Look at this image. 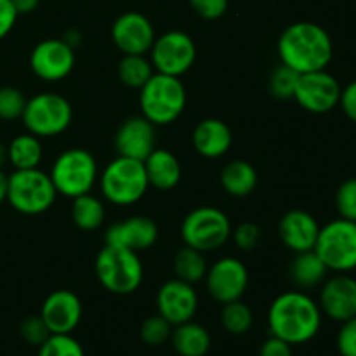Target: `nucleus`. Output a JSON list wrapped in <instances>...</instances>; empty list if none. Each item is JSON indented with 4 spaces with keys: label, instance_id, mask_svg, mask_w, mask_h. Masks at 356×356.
<instances>
[{
    "label": "nucleus",
    "instance_id": "nucleus-41",
    "mask_svg": "<svg viewBox=\"0 0 356 356\" xmlns=\"http://www.w3.org/2000/svg\"><path fill=\"white\" fill-rule=\"evenodd\" d=\"M19 14L14 9L10 0H0V40L7 37L13 31Z\"/></svg>",
    "mask_w": 356,
    "mask_h": 356
},
{
    "label": "nucleus",
    "instance_id": "nucleus-10",
    "mask_svg": "<svg viewBox=\"0 0 356 356\" xmlns=\"http://www.w3.org/2000/svg\"><path fill=\"white\" fill-rule=\"evenodd\" d=\"M313 250L329 271L351 273L356 270V222L339 218L320 226Z\"/></svg>",
    "mask_w": 356,
    "mask_h": 356
},
{
    "label": "nucleus",
    "instance_id": "nucleus-1",
    "mask_svg": "<svg viewBox=\"0 0 356 356\" xmlns=\"http://www.w3.org/2000/svg\"><path fill=\"white\" fill-rule=\"evenodd\" d=\"M277 52L282 65L302 75L327 70L334 58V44L323 26L312 21H298L282 31Z\"/></svg>",
    "mask_w": 356,
    "mask_h": 356
},
{
    "label": "nucleus",
    "instance_id": "nucleus-43",
    "mask_svg": "<svg viewBox=\"0 0 356 356\" xmlns=\"http://www.w3.org/2000/svg\"><path fill=\"white\" fill-rule=\"evenodd\" d=\"M339 106L343 108L344 115H346L353 124H356V80L348 83L346 87H343Z\"/></svg>",
    "mask_w": 356,
    "mask_h": 356
},
{
    "label": "nucleus",
    "instance_id": "nucleus-30",
    "mask_svg": "<svg viewBox=\"0 0 356 356\" xmlns=\"http://www.w3.org/2000/svg\"><path fill=\"white\" fill-rule=\"evenodd\" d=\"M118 79L131 89H141L155 73L152 61L146 54H124L117 66Z\"/></svg>",
    "mask_w": 356,
    "mask_h": 356
},
{
    "label": "nucleus",
    "instance_id": "nucleus-44",
    "mask_svg": "<svg viewBox=\"0 0 356 356\" xmlns=\"http://www.w3.org/2000/svg\"><path fill=\"white\" fill-rule=\"evenodd\" d=\"M17 14H30L40 6V0H10Z\"/></svg>",
    "mask_w": 356,
    "mask_h": 356
},
{
    "label": "nucleus",
    "instance_id": "nucleus-15",
    "mask_svg": "<svg viewBox=\"0 0 356 356\" xmlns=\"http://www.w3.org/2000/svg\"><path fill=\"white\" fill-rule=\"evenodd\" d=\"M198 309V294L188 282L172 278L160 285L156 292V312L170 325L193 320Z\"/></svg>",
    "mask_w": 356,
    "mask_h": 356
},
{
    "label": "nucleus",
    "instance_id": "nucleus-6",
    "mask_svg": "<svg viewBox=\"0 0 356 356\" xmlns=\"http://www.w3.org/2000/svg\"><path fill=\"white\" fill-rule=\"evenodd\" d=\"M104 200L113 205L138 204L148 191L145 162L127 156L111 160L97 179Z\"/></svg>",
    "mask_w": 356,
    "mask_h": 356
},
{
    "label": "nucleus",
    "instance_id": "nucleus-19",
    "mask_svg": "<svg viewBox=\"0 0 356 356\" xmlns=\"http://www.w3.org/2000/svg\"><path fill=\"white\" fill-rule=\"evenodd\" d=\"M82 301L66 289L51 292L42 305L40 316L51 334H72L82 320Z\"/></svg>",
    "mask_w": 356,
    "mask_h": 356
},
{
    "label": "nucleus",
    "instance_id": "nucleus-20",
    "mask_svg": "<svg viewBox=\"0 0 356 356\" xmlns=\"http://www.w3.org/2000/svg\"><path fill=\"white\" fill-rule=\"evenodd\" d=\"M159 240V226L148 216H131L108 228L104 243L125 247L134 252L152 249Z\"/></svg>",
    "mask_w": 356,
    "mask_h": 356
},
{
    "label": "nucleus",
    "instance_id": "nucleus-2",
    "mask_svg": "<svg viewBox=\"0 0 356 356\" xmlns=\"http://www.w3.org/2000/svg\"><path fill=\"white\" fill-rule=\"evenodd\" d=\"M322 327L318 302L302 291H289L273 299L268 309V329L291 346L315 339Z\"/></svg>",
    "mask_w": 356,
    "mask_h": 356
},
{
    "label": "nucleus",
    "instance_id": "nucleus-18",
    "mask_svg": "<svg viewBox=\"0 0 356 356\" xmlns=\"http://www.w3.org/2000/svg\"><path fill=\"white\" fill-rule=\"evenodd\" d=\"M156 148V127L143 115L129 117L122 122L115 134V149L118 156H127L145 162Z\"/></svg>",
    "mask_w": 356,
    "mask_h": 356
},
{
    "label": "nucleus",
    "instance_id": "nucleus-28",
    "mask_svg": "<svg viewBox=\"0 0 356 356\" xmlns=\"http://www.w3.org/2000/svg\"><path fill=\"white\" fill-rule=\"evenodd\" d=\"M106 218V209L104 204L92 193L80 195L73 198L72 204V219L73 225L83 232H94L101 228Z\"/></svg>",
    "mask_w": 356,
    "mask_h": 356
},
{
    "label": "nucleus",
    "instance_id": "nucleus-14",
    "mask_svg": "<svg viewBox=\"0 0 356 356\" xmlns=\"http://www.w3.org/2000/svg\"><path fill=\"white\" fill-rule=\"evenodd\" d=\"M205 285L211 298L219 305L238 301L249 287V270L236 257H221L209 266Z\"/></svg>",
    "mask_w": 356,
    "mask_h": 356
},
{
    "label": "nucleus",
    "instance_id": "nucleus-46",
    "mask_svg": "<svg viewBox=\"0 0 356 356\" xmlns=\"http://www.w3.org/2000/svg\"><path fill=\"white\" fill-rule=\"evenodd\" d=\"M7 162H9V156H7V146L3 145V143H0V169H2Z\"/></svg>",
    "mask_w": 356,
    "mask_h": 356
},
{
    "label": "nucleus",
    "instance_id": "nucleus-21",
    "mask_svg": "<svg viewBox=\"0 0 356 356\" xmlns=\"http://www.w3.org/2000/svg\"><path fill=\"white\" fill-rule=\"evenodd\" d=\"M320 225L315 216L302 209H292L282 216L278 222V235L284 245L294 254L315 249Z\"/></svg>",
    "mask_w": 356,
    "mask_h": 356
},
{
    "label": "nucleus",
    "instance_id": "nucleus-32",
    "mask_svg": "<svg viewBox=\"0 0 356 356\" xmlns=\"http://www.w3.org/2000/svg\"><path fill=\"white\" fill-rule=\"evenodd\" d=\"M298 80H299V73L280 63V65L271 72L270 80H268V87H270L271 96L284 101L294 99Z\"/></svg>",
    "mask_w": 356,
    "mask_h": 356
},
{
    "label": "nucleus",
    "instance_id": "nucleus-37",
    "mask_svg": "<svg viewBox=\"0 0 356 356\" xmlns=\"http://www.w3.org/2000/svg\"><path fill=\"white\" fill-rule=\"evenodd\" d=\"M19 334L28 344H33V346H40L42 343H45L49 336H51V330L45 325L44 318L38 315H30L21 322L19 325Z\"/></svg>",
    "mask_w": 356,
    "mask_h": 356
},
{
    "label": "nucleus",
    "instance_id": "nucleus-4",
    "mask_svg": "<svg viewBox=\"0 0 356 356\" xmlns=\"http://www.w3.org/2000/svg\"><path fill=\"white\" fill-rule=\"evenodd\" d=\"M94 271L103 289L117 296H129L138 291L145 277L139 254L111 243H104L97 252Z\"/></svg>",
    "mask_w": 356,
    "mask_h": 356
},
{
    "label": "nucleus",
    "instance_id": "nucleus-33",
    "mask_svg": "<svg viewBox=\"0 0 356 356\" xmlns=\"http://www.w3.org/2000/svg\"><path fill=\"white\" fill-rule=\"evenodd\" d=\"M38 356H86V353L72 334H51L38 346Z\"/></svg>",
    "mask_w": 356,
    "mask_h": 356
},
{
    "label": "nucleus",
    "instance_id": "nucleus-36",
    "mask_svg": "<svg viewBox=\"0 0 356 356\" xmlns=\"http://www.w3.org/2000/svg\"><path fill=\"white\" fill-rule=\"evenodd\" d=\"M336 209L339 218L356 222V177H350L337 188Z\"/></svg>",
    "mask_w": 356,
    "mask_h": 356
},
{
    "label": "nucleus",
    "instance_id": "nucleus-9",
    "mask_svg": "<svg viewBox=\"0 0 356 356\" xmlns=\"http://www.w3.org/2000/svg\"><path fill=\"white\" fill-rule=\"evenodd\" d=\"M23 125L37 138H54L63 134L73 120V108L65 96L58 92H40L26 101Z\"/></svg>",
    "mask_w": 356,
    "mask_h": 356
},
{
    "label": "nucleus",
    "instance_id": "nucleus-3",
    "mask_svg": "<svg viewBox=\"0 0 356 356\" xmlns=\"http://www.w3.org/2000/svg\"><path fill=\"white\" fill-rule=\"evenodd\" d=\"M186 101V87L179 76L155 72L139 89L141 115L155 127L174 124L183 115Z\"/></svg>",
    "mask_w": 356,
    "mask_h": 356
},
{
    "label": "nucleus",
    "instance_id": "nucleus-23",
    "mask_svg": "<svg viewBox=\"0 0 356 356\" xmlns=\"http://www.w3.org/2000/svg\"><path fill=\"white\" fill-rule=\"evenodd\" d=\"M145 169L149 186L160 191H169L176 188L183 176L179 159L165 148L153 149L145 160Z\"/></svg>",
    "mask_w": 356,
    "mask_h": 356
},
{
    "label": "nucleus",
    "instance_id": "nucleus-31",
    "mask_svg": "<svg viewBox=\"0 0 356 356\" xmlns=\"http://www.w3.org/2000/svg\"><path fill=\"white\" fill-rule=\"evenodd\" d=\"M221 323L226 332L233 334V336H242V334L249 332L254 323L252 309L242 299L226 302V305H222Z\"/></svg>",
    "mask_w": 356,
    "mask_h": 356
},
{
    "label": "nucleus",
    "instance_id": "nucleus-13",
    "mask_svg": "<svg viewBox=\"0 0 356 356\" xmlns=\"http://www.w3.org/2000/svg\"><path fill=\"white\" fill-rule=\"evenodd\" d=\"M75 49L63 38H45L38 42L30 54V68L40 80L59 82L75 68Z\"/></svg>",
    "mask_w": 356,
    "mask_h": 356
},
{
    "label": "nucleus",
    "instance_id": "nucleus-34",
    "mask_svg": "<svg viewBox=\"0 0 356 356\" xmlns=\"http://www.w3.org/2000/svg\"><path fill=\"white\" fill-rule=\"evenodd\" d=\"M28 97L17 87H0V120H17L23 115Z\"/></svg>",
    "mask_w": 356,
    "mask_h": 356
},
{
    "label": "nucleus",
    "instance_id": "nucleus-35",
    "mask_svg": "<svg viewBox=\"0 0 356 356\" xmlns=\"http://www.w3.org/2000/svg\"><path fill=\"white\" fill-rule=\"evenodd\" d=\"M174 325H170L163 316H160L159 313L143 322L141 325V339L143 343L148 344V346H160L165 341L170 339V334H172Z\"/></svg>",
    "mask_w": 356,
    "mask_h": 356
},
{
    "label": "nucleus",
    "instance_id": "nucleus-24",
    "mask_svg": "<svg viewBox=\"0 0 356 356\" xmlns=\"http://www.w3.org/2000/svg\"><path fill=\"white\" fill-rule=\"evenodd\" d=\"M327 275H329V268L323 264L315 250L296 254L289 266V277L292 284L301 291L320 287L327 280Z\"/></svg>",
    "mask_w": 356,
    "mask_h": 356
},
{
    "label": "nucleus",
    "instance_id": "nucleus-12",
    "mask_svg": "<svg viewBox=\"0 0 356 356\" xmlns=\"http://www.w3.org/2000/svg\"><path fill=\"white\" fill-rule=\"evenodd\" d=\"M341 92L343 87L339 80L327 70H318L299 75L294 99L302 110L323 115L339 106Z\"/></svg>",
    "mask_w": 356,
    "mask_h": 356
},
{
    "label": "nucleus",
    "instance_id": "nucleus-7",
    "mask_svg": "<svg viewBox=\"0 0 356 356\" xmlns=\"http://www.w3.org/2000/svg\"><path fill=\"white\" fill-rule=\"evenodd\" d=\"M52 184L58 195L76 198L92 191L99 179L97 162L92 153L86 148H68L59 153L51 167Z\"/></svg>",
    "mask_w": 356,
    "mask_h": 356
},
{
    "label": "nucleus",
    "instance_id": "nucleus-11",
    "mask_svg": "<svg viewBox=\"0 0 356 356\" xmlns=\"http://www.w3.org/2000/svg\"><path fill=\"white\" fill-rule=\"evenodd\" d=\"M197 59L195 40L181 30H170L155 38L149 49V61L156 73L183 76L191 70Z\"/></svg>",
    "mask_w": 356,
    "mask_h": 356
},
{
    "label": "nucleus",
    "instance_id": "nucleus-8",
    "mask_svg": "<svg viewBox=\"0 0 356 356\" xmlns=\"http://www.w3.org/2000/svg\"><path fill=\"white\" fill-rule=\"evenodd\" d=\"M232 221L218 207L204 205L188 212L181 225L184 245L207 254L225 245L232 236Z\"/></svg>",
    "mask_w": 356,
    "mask_h": 356
},
{
    "label": "nucleus",
    "instance_id": "nucleus-38",
    "mask_svg": "<svg viewBox=\"0 0 356 356\" xmlns=\"http://www.w3.org/2000/svg\"><path fill=\"white\" fill-rule=\"evenodd\" d=\"M233 242L238 247L240 250H245V252H250L257 247L261 240V229L259 226L254 225V222H242V225L236 226L232 232Z\"/></svg>",
    "mask_w": 356,
    "mask_h": 356
},
{
    "label": "nucleus",
    "instance_id": "nucleus-26",
    "mask_svg": "<svg viewBox=\"0 0 356 356\" xmlns=\"http://www.w3.org/2000/svg\"><path fill=\"white\" fill-rule=\"evenodd\" d=\"M219 181L226 193L235 198H243L249 197L256 190L259 177H257V170L254 169L252 163L236 159L222 167Z\"/></svg>",
    "mask_w": 356,
    "mask_h": 356
},
{
    "label": "nucleus",
    "instance_id": "nucleus-40",
    "mask_svg": "<svg viewBox=\"0 0 356 356\" xmlns=\"http://www.w3.org/2000/svg\"><path fill=\"white\" fill-rule=\"evenodd\" d=\"M191 9L200 17L209 21L219 19L228 10L229 0H188Z\"/></svg>",
    "mask_w": 356,
    "mask_h": 356
},
{
    "label": "nucleus",
    "instance_id": "nucleus-42",
    "mask_svg": "<svg viewBox=\"0 0 356 356\" xmlns=\"http://www.w3.org/2000/svg\"><path fill=\"white\" fill-rule=\"evenodd\" d=\"M259 356H292V346L280 337L271 336L261 344Z\"/></svg>",
    "mask_w": 356,
    "mask_h": 356
},
{
    "label": "nucleus",
    "instance_id": "nucleus-22",
    "mask_svg": "<svg viewBox=\"0 0 356 356\" xmlns=\"http://www.w3.org/2000/svg\"><path fill=\"white\" fill-rule=\"evenodd\" d=\"M191 143L198 155L204 159H221L233 145L232 129L219 118H204L198 122L191 134Z\"/></svg>",
    "mask_w": 356,
    "mask_h": 356
},
{
    "label": "nucleus",
    "instance_id": "nucleus-5",
    "mask_svg": "<svg viewBox=\"0 0 356 356\" xmlns=\"http://www.w3.org/2000/svg\"><path fill=\"white\" fill-rule=\"evenodd\" d=\"M58 191L51 176L38 167L14 169L7 176V202L14 211L24 216H40L54 205Z\"/></svg>",
    "mask_w": 356,
    "mask_h": 356
},
{
    "label": "nucleus",
    "instance_id": "nucleus-29",
    "mask_svg": "<svg viewBox=\"0 0 356 356\" xmlns=\"http://www.w3.org/2000/svg\"><path fill=\"white\" fill-rule=\"evenodd\" d=\"M172 268L176 278L188 282V284L191 285L204 280L209 270L207 261H205V254L188 245H184L183 249L177 250L176 257H174Z\"/></svg>",
    "mask_w": 356,
    "mask_h": 356
},
{
    "label": "nucleus",
    "instance_id": "nucleus-45",
    "mask_svg": "<svg viewBox=\"0 0 356 356\" xmlns=\"http://www.w3.org/2000/svg\"><path fill=\"white\" fill-rule=\"evenodd\" d=\"M7 202V174L0 169V205Z\"/></svg>",
    "mask_w": 356,
    "mask_h": 356
},
{
    "label": "nucleus",
    "instance_id": "nucleus-25",
    "mask_svg": "<svg viewBox=\"0 0 356 356\" xmlns=\"http://www.w3.org/2000/svg\"><path fill=\"white\" fill-rule=\"evenodd\" d=\"M169 341L179 356H205L211 350V334L193 320L174 325Z\"/></svg>",
    "mask_w": 356,
    "mask_h": 356
},
{
    "label": "nucleus",
    "instance_id": "nucleus-17",
    "mask_svg": "<svg viewBox=\"0 0 356 356\" xmlns=\"http://www.w3.org/2000/svg\"><path fill=\"white\" fill-rule=\"evenodd\" d=\"M322 315L334 322H346L356 316V278L348 273H336L327 278L320 289L318 301Z\"/></svg>",
    "mask_w": 356,
    "mask_h": 356
},
{
    "label": "nucleus",
    "instance_id": "nucleus-27",
    "mask_svg": "<svg viewBox=\"0 0 356 356\" xmlns=\"http://www.w3.org/2000/svg\"><path fill=\"white\" fill-rule=\"evenodd\" d=\"M7 156L14 169H35L44 156L40 138L30 132L16 136L7 146Z\"/></svg>",
    "mask_w": 356,
    "mask_h": 356
},
{
    "label": "nucleus",
    "instance_id": "nucleus-39",
    "mask_svg": "<svg viewBox=\"0 0 356 356\" xmlns=\"http://www.w3.org/2000/svg\"><path fill=\"white\" fill-rule=\"evenodd\" d=\"M336 344L341 356H356V316L341 323Z\"/></svg>",
    "mask_w": 356,
    "mask_h": 356
},
{
    "label": "nucleus",
    "instance_id": "nucleus-16",
    "mask_svg": "<svg viewBox=\"0 0 356 356\" xmlns=\"http://www.w3.org/2000/svg\"><path fill=\"white\" fill-rule=\"evenodd\" d=\"M111 38L122 54H148L156 33L152 21L145 14L129 10L115 19Z\"/></svg>",
    "mask_w": 356,
    "mask_h": 356
}]
</instances>
